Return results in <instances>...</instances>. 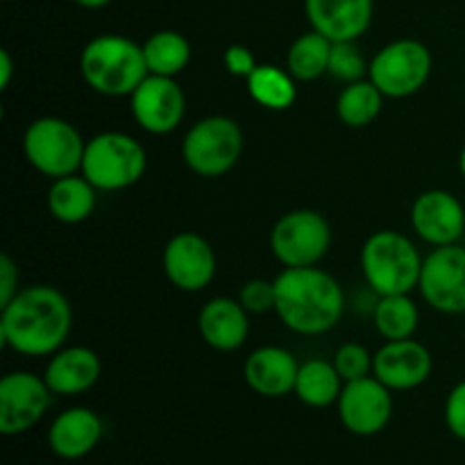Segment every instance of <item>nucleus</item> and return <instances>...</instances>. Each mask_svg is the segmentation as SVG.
<instances>
[{
    "instance_id": "1",
    "label": "nucleus",
    "mask_w": 465,
    "mask_h": 465,
    "mask_svg": "<svg viewBox=\"0 0 465 465\" xmlns=\"http://www.w3.org/2000/svg\"><path fill=\"white\" fill-rule=\"evenodd\" d=\"M71 330L73 307L54 286H25L0 309V343L23 357H53Z\"/></svg>"
},
{
    "instance_id": "2",
    "label": "nucleus",
    "mask_w": 465,
    "mask_h": 465,
    "mask_svg": "<svg viewBox=\"0 0 465 465\" xmlns=\"http://www.w3.org/2000/svg\"><path fill=\"white\" fill-rule=\"evenodd\" d=\"M275 313L286 330L321 336L339 325L345 295L330 272L316 266L284 268L275 277Z\"/></svg>"
},
{
    "instance_id": "3",
    "label": "nucleus",
    "mask_w": 465,
    "mask_h": 465,
    "mask_svg": "<svg viewBox=\"0 0 465 465\" xmlns=\"http://www.w3.org/2000/svg\"><path fill=\"white\" fill-rule=\"evenodd\" d=\"M80 71L95 94L121 98L150 75L143 57V45L123 35L94 36L82 48Z\"/></svg>"
},
{
    "instance_id": "4",
    "label": "nucleus",
    "mask_w": 465,
    "mask_h": 465,
    "mask_svg": "<svg viewBox=\"0 0 465 465\" xmlns=\"http://www.w3.org/2000/svg\"><path fill=\"white\" fill-rule=\"evenodd\" d=\"M422 263L416 243L395 230L375 232L361 250L363 280L377 295L411 293L420 282Z\"/></svg>"
},
{
    "instance_id": "5",
    "label": "nucleus",
    "mask_w": 465,
    "mask_h": 465,
    "mask_svg": "<svg viewBox=\"0 0 465 465\" xmlns=\"http://www.w3.org/2000/svg\"><path fill=\"white\" fill-rule=\"evenodd\" d=\"M148 168L143 143L125 132H100L86 141L82 175L98 191H123L134 186Z\"/></svg>"
},
{
    "instance_id": "6",
    "label": "nucleus",
    "mask_w": 465,
    "mask_h": 465,
    "mask_svg": "<svg viewBox=\"0 0 465 465\" xmlns=\"http://www.w3.org/2000/svg\"><path fill=\"white\" fill-rule=\"evenodd\" d=\"M84 150L86 141L82 139L80 130L59 116L35 118L23 134L27 163L53 180L82 171Z\"/></svg>"
},
{
    "instance_id": "7",
    "label": "nucleus",
    "mask_w": 465,
    "mask_h": 465,
    "mask_svg": "<svg viewBox=\"0 0 465 465\" xmlns=\"http://www.w3.org/2000/svg\"><path fill=\"white\" fill-rule=\"evenodd\" d=\"M243 153V130L223 114L203 118L189 127L182 141V159L200 177H223L239 163Z\"/></svg>"
},
{
    "instance_id": "8",
    "label": "nucleus",
    "mask_w": 465,
    "mask_h": 465,
    "mask_svg": "<svg viewBox=\"0 0 465 465\" xmlns=\"http://www.w3.org/2000/svg\"><path fill=\"white\" fill-rule=\"evenodd\" d=\"M434 68L430 48L418 39H398L386 44L371 59L368 80L384 98H409L427 84Z\"/></svg>"
},
{
    "instance_id": "9",
    "label": "nucleus",
    "mask_w": 465,
    "mask_h": 465,
    "mask_svg": "<svg viewBox=\"0 0 465 465\" xmlns=\"http://www.w3.org/2000/svg\"><path fill=\"white\" fill-rule=\"evenodd\" d=\"M330 223L313 209H293L284 213L271 232V250L284 268L318 266L330 252Z\"/></svg>"
},
{
    "instance_id": "10",
    "label": "nucleus",
    "mask_w": 465,
    "mask_h": 465,
    "mask_svg": "<svg viewBox=\"0 0 465 465\" xmlns=\"http://www.w3.org/2000/svg\"><path fill=\"white\" fill-rule=\"evenodd\" d=\"M418 291L436 312L448 316L465 313V245L431 250L422 263Z\"/></svg>"
},
{
    "instance_id": "11",
    "label": "nucleus",
    "mask_w": 465,
    "mask_h": 465,
    "mask_svg": "<svg viewBox=\"0 0 465 465\" xmlns=\"http://www.w3.org/2000/svg\"><path fill=\"white\" fill-rule=\"evenodd\" d=\"M53 395L44 377L27 371L7 372L0 380V431L16 436L32 430L48 413Z\"/></svg>"
},
{
    "instance_id": "12",
    "label": "nucleus",
    "mask_w": 465,
    "mask_h": 465,
    "mask_svg": "<svg viewBox=\"0 0 465 465\" xmlns=\"http://www.w3.org/2000/svg\"><path fill=\"white\" fill-rule=\"evenodd\" d=\"M345 430L354 436H375L386 430L393 416V395L375 375L345 381L336 402Z\"/></svg>"
},
{
    "instance_id": "13",
    "label": "nucleus",
    "mask_w": 465,
    "mask_h": 465,
    "mask_svg": "<svg viewBox=\"0 0 465 465\" xmlns=\"http://www.w3.org/2000/svg\"><path fill=\"white\" fill-rule=\"evenodd\" d=\"M130 109L141 130L148 134H171L186 114V95L175 77L150 73L130 95Z\"/></svg>"
},
{
    "instance_id": "14",
    "label": "nucleus",
    "mask_w": 465,
    "mask_h": 465,
    "mask_svg": "<svg viewBox=\"0 0 465 465\" xmlns=\"http://www.w3.org/2000/svg\"><path fill=\"white\" fill-rule=\"evenodd\" d=\"M216 252L195 232H180L163 248V272L175 289L198 293L216 277Z\"/></svg>"
},
{
    "instance_id": "15",
    "label": "nucleus",
    "mask_w": 465,
    "mask_h": 465,
    "mask_svg": "<svg viewBox=\"0 0 465 465\" xmlns=\"http://www.w3.org/2000/svg\"><path fill=\"white\" fill-rule=\"evenodd\" d=\"M411 227L434 248L459 243L465 232L461 200L445 189L425 191L411 204Z\"/></svg>"
},
{
    "instance_id": "16",
    "label": "nucleus",
    "mask_w": 465,
    "mask_h": 465,
    "mask_svg": "<svg viewBox=\"0 0 465 465\" xmlns=\"http://www.w3.org/2000/svg\"><path fill=\"white\" fill-rule=\"evenodd\" d=\"M434 371V357L413 339L386 341L372 357V375L391 391H413Z\"/></svg>"
},
{
    "instance_id": "17",
    "label": "nucleus",
    "mask_w": 465,
    "mask_h": 465,
    "mask_svg": "<svg viewBox=\"0 0 465 465\" xmlns=\"http://www.w3.org/2000/svg\"><path fill=\"white\" fill-rule=\"evenodd\" d=\"M304 14L312 30L334 44L357 41L371 27L375 0H304Z\"/></svg>"
},
{
    "instance_id": "18",
    "label": "nucleus",
    "mask_w": 465,
    "mask_h": 465,
    "mask_svg": "<svg viewBox=\"0 0 465 465\" xmlns=\"http://www.w3.org/2000/svg\"><path fill=\"white\" fill-rule=\"evenodd\" d=\"M300 363L286 348L263 345L257 348L243 366L245 384L262 398H284L293 393Z\"/></svg>"
},
{
    "instance_id": "19",
    "label": "nucleus",
    "mask_w": 465,
    "mask_h": 465,
    "mask_svg": "<svg viewBox=\"0 0 465 465\" xmlns=\"http://www.w3.org/2000/svg\"><path fill=\"white\" fill-rule=\"evenodd\" d=\"M198 330L216 352H234L248 341L250 313L234 298H212L198 313Z\"/></svg>"
},
{
    "instance_id": "20",
    "label": "nucleus",
    "mask_w": 465,
    "mask_h": 465,
    "mask_svg": "<svg viewBox=\"0 0 465 465\" xmlns=\"http://www.w3.org/2000/svg\"><path fill=\"white\" fill-rule=\"evenodd\" d=\"M103 372L100 357L91 348L84 345H73L62 348L50 357L45 366L44 380L54 395H82L94 389Z\"/></svg>"
},
{
    "instance_id": "21",
    "label": "nucleus",
    "mask_w": 465,
    "mask_h": 465,
    "mask_svg": "<svg viewBox=\"0 0 465 465\" xmlns=\"http://www.w3.org/2000/svg\"><path fill=\"white\" fill-rule=\"evenodd\" d=\"M103 431V420L94 409L73 407L54 418L48 430V445L64 461H77L94 452Z\"/></svg>"
},
{
    "instance_id": "22",
    "label": "nucleus",
    "mask_w": 465,
    "mask_h": 465,
    "mask_svg": "<svg viewBox=\"0 0 465 465\" xmlns=\"http://www.w3.org/2000/svg\"><path fill=\"white\" fill-rule=\"evenodd\" d=\"M95 189L84 175H66L53 180L48 189V212L54 221L64 225H77L84 223L95 209Z\"/></svg>"
},
{
    "instance_id": "23",
    "label": "nucleus",
    "mask_w": 465,
    "mask_h": 465,
    "mask_svg": "<svg viewBox=\"0 0 465 465\" xmlns=\"http://www.w3.org/2000/svg\"><path fill=\"white\" fill-rule=\"evenodd\" d=\"M343 386L345 381L334 363L325 359H309L307 363H300L293 393L307 407L325 409L339 402Z\"/></svg>"
},
{
    "instance_id": "24",
    "label": "nucleus",
    "mask_w": 465,
    "mask_h": 465,
    "mask_svg": "<svg viewBox=\"0 0 465 465\" xmlns=\"http://www.w3.org/2000/svg\"><path fill=\"white\" fill-rule=\"evenodd\" d=\"M295 82L298 80L286 68L271 66V64H259L245 77L250 98L262 104L263 109H271V112H284L295 103V98H298Z\"/></svg>"
},
{
    "instance_id": "25",
    "label": "nucleus",
    "mask_w": 465,
    "mask_h": 465,
    "mask_svg": "<svg viewBox=\"0 0 465 465\" xmlns=\"http://www.w3.org/2000/svg\"><path fill=\"white\" fill-rule=\"evenodd\" d=\"M372 322L386 341L413 339L420 322V312L413 302L411 293L400 295H380L375 309H372Z\"/></svg>"
},
{
    "instance_id": "26",
    "label": "nucleus",
    "mask_w": 465,
    "mask_h": 465,
    "mask_svg": "<svg viewBox=\"0 0 465 465\" xmlns=\"http://www.w3.org/2000/svg\"><path fill=\"white\" fill-rule=\"evenodd\" d=\"M331 44L321 32L312 30L300 35L291 44L289 54H286V71L298 82H313L321 75L330 73Z\"/></svg>"
},
{
    "instance_id": "27",
    "label": "nucleus",
    "mask_w": 465,
    "mask_h": 465,
    "mask_svg": "<svg viewBox=\"0 0 465 465\" xmlns=\"http://www.w3.org/2000/svg\"><path fill=\"white\" fill-rule=\"evenodd\" d=\"M143 57L153 75L175 77L189 66L191 44L175 30H159L143 44Z\"/></svg>"
},
{
    "instance_id": "28",
    "label": "nucleus",
    "mask_w": 465,
    "mask_h": 465,
    "mask_svg": "<svg viewBox=\"0 0 465 465\" xmlns=\"http://www.w3.org/2000/svg\"><path fill=\"white\" fill-rule=\"evenodd\" d=\"M384 107V94L371 80L345 84L336 98V116L348 127H366L377 121Z\"/></svg>"
},
{
    "instance_id": "29",
    "label": "nucleus",
    "mask_w": 465,
    "mask_h": 465,
    "mask_svg": "<svg viewBox=\"0 0 465 465\" xmlns=\"http://www.w3.org/2000/svg\"><path fill=\"white\" fill-rule=\"evenodd\" d=\"M368 68H371V62H366L357 41H336V44H331L330 73L336 80L352 84V82L363 80L368 75Z\"/></svg>"
},
{
    "instance_id": "30",
    "label": "nucleus",
    "mask_w": 465,
    "mask_h": 465,
    "mask_svg": "<svg viewBox=\"0 0 465 465\" xmlns=\"http://www.w3.org/2000/svg\"><path fill=\"white\" fill-rule=\"evenodd\" d=\"M372 357L375 354L368 352L361 343H345L336 350L334 354V366L343 381L361 380V377L372 375Z\"/></svg>"
},
{
    "instance_id": "31",
    "label": "nucleus",
    "mask_w": 465,
    "mask_h": 465,
    "mask_svg": "<svg viewBox=\"0 0 465 465\" xmlns=\"http://www.w3.org/2000/svg\"><path fill=\"white\" fill-rule=\"evenodd\" d=\"M239 302L243 304L245 312L254 313V316L275 312V282L271 280L245 282L243 289H241L239 293Z\"/></svg>"
},
{
    "instance_id": "32",
    "label": "nucleus",
    "mask_w": 465,
    "mask_h": 465,
    "mask_svg": "<svg viewBox=\"0 0 465 465\" xmlns=\"http://www.w3.org/2000/svg\"><path fill=\"white\" fill-rule=\"evenodd\" d=\"M445 425L457 439L465 440V380L459 381L445 400Z\"/></svg>"
},
{
    "instance_id": "33",
    "label": "nucleus",
    "mask_w": 465,
    "mask_h": 465,
    "mask_svg": "<svg viewBox=\"0 0 465 465\" xmlns=\"http://www.w3.org/2000/svg\"><path fill=\"white\" fill-rule=\"evenodd\" d=\"M223 62H225L227 73L234 77H248L250 73L259 66L252 50H250L248 45H241V44L230 45V48L225 50V54H223Z\"/></svg>"
},
{
    "instance_id": "34",
    "label": "nucleus",
    "mask_w": 465,
    "mask_h": 465,
    "mask_svg": "<svg viewBox=\"0 0 465 465\" xmlns=\"http://www.w3.org/2000/svg\"><path fill=\"white\" fill-rule=\"evenodd\" d=\"M18 266L7 252L0 254V309L18 293Z\"/></svg>"
},
{
    "instance_id": "35",
    "label": "nucleus",
    "mask_w": 465,
    "mask_h": 465,
    "mask_svg": "<svg viewBox=\"0 0 465 465\" xmlns=\"http://www.w3.org/2000/svg\"><path fill=\"white\" fill-rule=\"evenodd\" d=\"M14 75V62L12 54H9L7 48L0 50V89H9V82H12Z\"/></svg>"
},
{
    "instance_id": "36",
    "label": "nucleus",
    "mask_w": 465,
    "mask_h": 465,
    "mask_svg": "<svg viewBox=\"0 0 465 465\" xmlns=\"http://www.w3.org/2000/svg\"><path fill=\"white\" fill-rule=\"evenodd\" d=\"M73 3H75L77 7H84V9H100V7H107V5L114 3V0H73Z\"/></svg>"
},
{
    "instance_id": "37",
    "label": "nucleus",
    "mask_w": 465,
    "mask_h": 465,
    "mask_svg": "<svg viewBox=\"0 0 465 465\" xmlns=\"http://www.w3.org/2000/svg\"><path fill=\"white\" fill-rule=\"evenodd\" d=\"M459 171H461V175L465 177V145L461 150V157H459Z\"/></svg>"
}]
</instances>
